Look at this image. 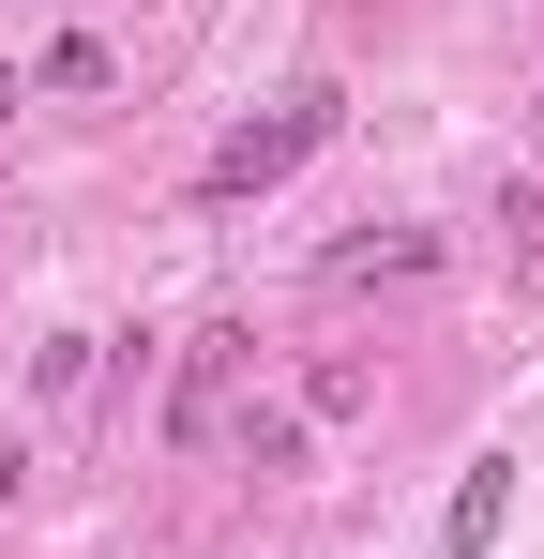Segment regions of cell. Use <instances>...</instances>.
Wrapping results in <instances>:
<instances>
[{
    "mask_svg": "<svg viewBox=\"0 0 544 559\" xmlns=\"http://www.w3.org/2000/svg\"><path fill=\"white\" fill-rule=\"evenodd\" d=\"M0 499H15V439H0Z\"/></svg>",
    "mask_w": 544,
    "mask_h": 559,
    "instance_id": "6",
    "label": "cell"
},
{
    "mask_svg": "<svg viewBox=\"0 0 544 559\" xmlns=\"http://www.w3.org/2000/svg\"><path fill=\"white\" fill-rule=\"evenodd\" d=\"M424 273H439V227H378V242H333V258H318L333 302H348V287H424Z\"/></svg>",
    "mask_w": 544,
    "mask_h": 559,
    "instance_id": "2",
    "label": "cell"
},
{
    "mask_svg": "<svg viewBox=\"0 0 544 559\" xmlns=\"http://www.w3.org/2000/svg\"><path fill=\"white\" fill-rule=\"evenodd\" d=\"M333 121H348V92H318V76H303V92H272L258 121H227V136H212V167H197V197H212V212H243V197L303 182V167L333 152Z\"/></svg>",
    "mask_w": 544,
    "mask_h": 559,
    "instance_id": "1",
    "label": "cell"
},
{
    "mask_svg": "<svg viewBox=\"0 0 544 559\" xmlns=\"http://www.w3.org/2000/svg\"><path fill=\"white\" fill-rule=\"evenodd\" d=\"M499 530H515V454H469V484H453V514H439V545L484 559Z\"/></svg>",
    "mask_w": 544,
    "mask_h": 559,
    "instance_id": "3",
    "label": "cell"
},
{
    "mask_svg": "<svg viewBox=\"0 0 544 559\" xmlns=\"http://www.w3.org/2000/svg\"><path fill=\"white\" fill-rule=\"evenodd\" d=\"M31 92H106V46H91V31H61V46L31 61Z\"/></svg>",
    "mask_w": 544,
    "mask_h": 559,
    "instance_id": "4",
    "label": "cell"
},
{
    "mask_svg": "<svg viewBox=\"0 0 544 559\" xmlns=\"http://www.w3.org/2000/svg\"><path fill=\"white\" fill-rule=\"evenodd\" d=\"M15 106H31V76H15V61H0V121H15Z\"/></svg>",
    "mask_w": 544,
    "mask_h": 559,
    "instance_id": "5",
    "label": "cell"
}]
</instances>
